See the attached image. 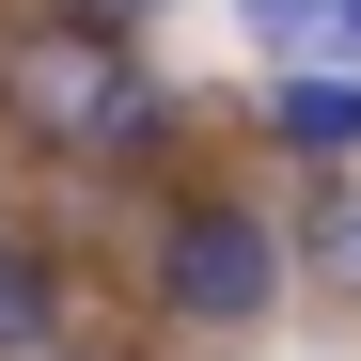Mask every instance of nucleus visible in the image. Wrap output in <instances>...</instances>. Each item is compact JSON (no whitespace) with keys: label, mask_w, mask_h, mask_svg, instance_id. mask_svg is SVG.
I'll return each instance as SVG.
<instances>
[{"label":"nucleus","mask_w":361,"mask_h":361,"mask_svg":"<svg viewBox=\"0 0 361 361\" xmlns=\"http://www.w3.org/2000/svg\"><path fill=\"white\" fill-rule=\"evenodd\" d=\"M157 298H173L189 330H252L267 298H283L267 220H252V204H189V220H173V252H157Z\"/></svg>","instance_id":"2"},{"label":"nucleus","mask_w":361,"mask_h":361,"mask_svg":"<svg viewBox=\"0 0 361 361\" xmlns=\"http://www.w3.org/2000/svg\"><path fill=\"white\" fill-rule=\"evenodd\" d=\"M79 16H94V32H110V16H157V0H79Z\"/></svg>","instance_id":"7"},{"label":"nucleus","mask_w":361,"mask_h":361,"mask_svg":"<svg viewBox=\"0 0 361 361\" xmlns=\"http://www.w3.org/2000/svg\"><path fill=\"white\" fill-rule=\"evenodd\" d=\"M235 16H252L267 47H345L361 63V0H235Z\"/></svg>","instance_id":"5"},{"label":"nucleus","mask_w":361,"mask_h":361,"mask_svg":"<svg viewBox=\"0 0 361 361\" xmlns=\"http://www.w3.org/2000/svg\"><path fill=\"white\" fill-rule=\"evenodd\" d=\"M267 126H283L298 157H361V63H314V79H283V94H267Z\"/></svg>","instance_id":"3"},{"label":"nucleus","mask_w":361,"mask_h":361,"mask_svg":"<svg viewBox=\"0 0 361 361\" xmlns=\"http://www.w3.org/2000/svg\"><path fill=\"white\" fill-rule=\"evenodd\" d=\"M0 94H16L47 142H79V157H142V142H157V79H142L94 16H79V32H32L16 63H0Z\"/></svg>","instance_id":"1"},{"label":"nucleus","mask_w":361,"mask_h":361,"mask_svg":"<svg viewBox=\"0 0 361 361\" xmlns=\"http://www.w3.org/2000/svg\"><path fill=\"white\" fill-rule=\"evenodd\" d=\"M314 267H330V283L361 298V204H345V220H314Z\"/></svg>","instance_id":"6"},{"label":"nucleus","mask_w":361,"mask_h":361,"mask_svg":"<svg viewBox=\"0 0 361 361\" xmlns=\"http://www.w3.org/2000/svg\"><path fill=\"white\" fill-rule=\"evenodd\" d=\"M32 345H63V283L0 235V361H32Z\"/></svg>","instance_id":"4"}]
</instances>
